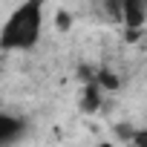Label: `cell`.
Instances as JSON below:
<instances>
[{
	"instance_id": "cell-1",
	"label": "cell",
	"mask_w": 147,
	"mask_h": 147,
	"mask_svg": "<svg viewBox=\"0 0 147 147\" xmlns=\"http://www.w3.org/2000/svg\"><path fill=\"white\" fill-rule=\"evenodd\" d=\"M40 26H43V0L20 3L0 29V49H6V52L32 49L40 38Z\"/></svg>"
},
{
	"instance_id": "cell-2",
	"label": "cell",
	"mask_w": 147,
	"mask_h": 147,
	"mask_svg": "<svg viewBox=\"0 0 147 147\" xmlns=\"http://www.w3.org/2000/svg\"><path fill=\"white\" fill-rule=\"evenodd\" d=\"M23 133V121L15 118V115H6V113H0V147H6L12 144L18 136Z\"/></svg>"
},
{
	"instance_id": "cell-3",
	"label": "cell",
	"mask_w": 147,
	"mask_h": 147,
	"mask_svg": "<svg viewBox=\"0 0 147 147\" xmlns=\"http://www.w3.org/2000/svg\"><path fill=\"white\" fill-rule=\"evenodd\" d=\"M144 9H147V3H141V0H121V18H124V23L127 26H141L144 23Z\"/></svg>"
},
{
	"instance_id": "cell-4",
	"label": "cell",
	"mask_w": 147,
	"mask_h": 147,
	"mask_svg": "<svg viewBox=\"0 0 147 147\" xmlns=\"http://www.w3.org/2000/svg\"><path fill=\"white\" fill-rule=\"evenodd\" d=\"M95 107H98V87H95V84H90V87H87V95H84V110H90V113H92Z\"/></svg>"
},
{
	"instance_id": "cell-5",
	"label": "cell",
	"mask_w": 147,
	"mask_h": 147,
	"mask_svg": "<svg viewBox=\"0 0 147 147\" xmlns=\"http://www.w3.org/2000/svg\"><path fill=\"white\" fill-rule=\"evenodd\" d=\"M133 144L136 147H147V130H136L133 133Z\"/></svg>"
},
{
	"instance_id": "cell-6",
	"label": "cell",
	"mask_w": 147,
	"mask_h": 147,
	"mask_svg": "<svg viewBox=\"0 0 147 147\" xmlns=\"http://www.w3.org/2000/svg\"><path fill=\"white\" fill-rule=\"evenodd\" d=\"M101 84H107V90H115V75H110V72H101Z\"/></svg>"
},
{
	"instance_id": "cell-7",
	"label": "cell",
	"mask_w": 147,
	"mask_h": 147,
	"mask_svg": "<svg viewBox=\"0 0 147 147\" xmlns=\"http://www.w3.org/2000/svg\"><path fill=\"white\" fill-rule=\"evenodd\" d=\"M69 26V15L66 12H58V29H66Z\"/></svg>"
},
{
	"instance_id": "cell-8",
	"label": "cell",
	"mask_w": 147,
	"mask_h": 147,
	"mask_svg": "<svg viewBox=\"0 0 147 147\" xmlns=\"http://www.w3.org/2000/svg\"><path fill=\"white\" fill-rule=\"evenodd\" d=\"M98 147H113V144H107V141H104V144H98Z\"/></svg>"
},
{
	"instance_id": "cell-9",
	"label": "cell",
	"mask_w": 147,
	"mask_h": 147,
	"mask_svg": "<svg viewBox=\"0 0 147 147\" xmlns=\"http://www.w3.org/2000/svg\"><path fill=\"white\" fill-rule=\"evenodd\" d=\"M141 3H147V0H141Z\"/></svg>"
}]
</instances>
